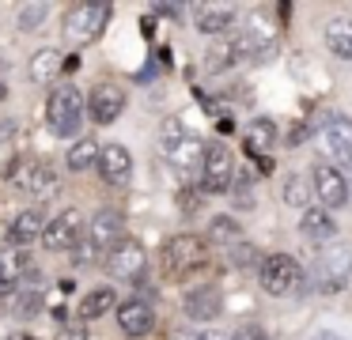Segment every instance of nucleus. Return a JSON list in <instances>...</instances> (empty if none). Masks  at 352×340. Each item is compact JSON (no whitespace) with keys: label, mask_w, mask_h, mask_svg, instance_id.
<instances>
[{"label":"nucleus","mask_w":352,"mask_h":340,"mask_svg":"<svg viewBox=\"0 0 352 340\" xmlns=\"http://www.w3.org/2000/svg\"><path fill=\"white\" fill-rule=\"evenodd\" d=\"M231 264H235V269H258V264H261V253L250 246V242L239 238L235 246H231Z\"/></svg>","instance_id":"29"},{"label":"nucleus","mask_w":352,"mask_h":340,"mask_svg":"<svg viewBox=\"0 0 352 340\" xmlns=\"http://www.w3.org/2000/svg\"><path fill=\"white\" fill-rule=\"evenodd\" d=\"M314 276H318L322 291H341L352 280V246L344 242H329L314 261Z\"/></svg>","instance_id":"4"},{"label":"nucleus","mask_w":352,"mask_h":340,"mask_svg":"<svg viewBox=\"0 0 352 340\" xmlns=\"http://www.w3.org/2000/svg\"><path fill=\"white\" fill-rule=\"evenodd\" d=\"M163 155L178 174H197L201 163H205V144L193 133H186L178 121H170L167 133H163Z\"/></svg>","instance_id":"3"},{"label":"nucleus","mask_w":352,"mask_h":340,"mask_svg":"<svg viewBox=\"0 0 352 340\" xmlns=\"http://www.w3.org/2000/svg\"><path fill=\"white\" fill-rule=\"evenodd\" d=\"M57 340H87V332L80 325H65V329H57Z\"/></svg>","instance_id":"33"},{"label":"nucleus","mask_w":352,"mask_h":340,"mask_svg":"<svg viewBox=\"0 0 352 340\" xmlns=\"http://www.w3.org/2000/svg\"><path fill=\"white\" fill-rule=\"evenodd\" d=\"M84 110H87V117L99 121V125H114L125 110V91L114 87V83H99V87H91Z\"/></svg>","instance_id":"10"},{"label":"nucleus","mask_w":352,"mask_h":340,"mask_svg":"<svg viewBox=\"0 0 352 340\" xmlns=\"http://www.w3.org/2000/svg\"><path fill=\"white\" fill-rule=\"evenodd\" d=\"M12 340H31V337H12Z\"/></svg>","instance_id":"37"},{"label":"nucleus","mask_w":352,"mask_h":340,"mask_svg":"<svg viewBox=\"0 0 352 340\" xmlns=\"http://www.w3.org/2000/svg\"><path fill=\"white\" fill-rule=\"evenodd\" d=\"M99 174L102 181H110V185H125V181L133 178V155L122 148V144H102L99 148Z\"/></svg>","instance_id":"14"},{"label":"nucleus","mask_w":352,"mask_h":340,"mask_svg":"<svg viewBox=\"0 0 352 340\" xmlns=\"http://www.w3.org/2000/svg\"><path fill=\"white\" fill-rule=\"evenodd\" d=\"M258 280L269 295H292L303 284V269H299V261L288 253H269V257H261V264H258Z\"/></svg>","instance_id":"5"},{"label":"nucleus","mask_w":352,"mask_h":340,"mask_svg":"<svg viewBox=\"0 0 352 340\" xmlns=\"http://www.w3.org/2000/svg\"><path fill=\"white\" fill-rule=\"evenodd\" d=\"M42 227H46V216H42L38 208H27V212H19V216L12 219V227H8V242H12V246H27V242H38V238H42Z\"/></svg>","instance_id":"20"},{"label":"nucleus","mask_w":352,"mask_h":340,"mask_svg":"<svg viewBox=\"0 0 352 340\" xmlns=\"http://www.w3.org/2000/svg\"><path fill=\"white\" fill-rule=\"evenodd\" d=\"M208 238L223 242V246H235V242L243 238V231H239V223L231 216H216L212 223H208Z\"/></svg>","instance_id":"27"},{"label":"nucleus","mask_w":352,"mask_h":340,"mask_svg":"<svg viewBox=\"0 0 352 340\" xmlns=\"http://www.w3.org/2000/svg\"><path fill=\"white\" fill-rule=\"evenodd\" d=\"M19 264H23V257H12V253H0V287H12L16 284V276L23 269H19Z\"/></svg>","instance_id":"31"},{"label":"nucleus","mask_w":352,"mask_h":340,"mask_svg":"<svg viewBox=\"0 0 352 340\" xmlns=\"http://www.w3.org/2000/svg\"><path fill=\"white\" fill-rule=\"evenodd\" d=\"M299 231H303V238H311L314 246H329V242L337 238V223H333V216H329L326 208H303Z\"/></svg>","instance_id":"17"},{"label":"nucleus","mask_w":352,"mask_h":340,"mask_svg":"<svg viewBox=\"0 0 352 340\" xmlns=\"http://www.w3.org/2000/svg\"><path fill=\"white\" fill-rule=\"evenodd\" d=\"M42 246L54 249V253H61V249H72L80 242V216L76 212H61V216L46 219V227H42Z\"/></svg>","instance_id":"13"},{"label":"nucleus","mask_w":352,"mask_h":340,"mask_svg":"<svg viewBox=\"0 0 352 340\" xmlns=\"http://www.w3.org/2000/svg\"><path fill=\"white\" fill-rule=\"evenodd\" d=\"M118 329L129 337H148L155 329V314L144 299H125L118 302Z\"/></svg>","instance_id":"15"},{"label":"nucleus","mask_w":352,"mask_h":340,"mask_svg":"<svg viewBox=\"0 0 352 340\" xmlns=\"http://www.w3.org/2000/svg\"><path fill=\"white\" fill-rule=\"evenodd\" d=\"M197 264H205V238H197V234H175L163 246V272L167 276H186Z\"/></svg>","instance_id":"6"},{"label":"nucleus","mask_w":352,"mask_h":340,"mask_svg":"<svg viewBox=\"0 0 352 340\" xmlns=\"http://www.w3.org/2000/svg\"><path fill=\"white\" fill-rule=\"evenodd\" d=\"M182 310H186V317H193V321H212V317H220V310H223L220 291H216V287H193V291L186 295Z\"/></svg>","instance_id":"18"},{"label":"nucleus","mask_w":352,"mask_h":340,"mask_svg":"<svg viewBox=\"0 0 352 340\" xmlns=\"http://www.w3.org/2000/svg\"><path fill=\"white\" fill-rule=\"evenodd\" d=\"M46 125L61 140L76 136V128L84 125V95L76 87H54L46 102Z\"/></svg>","instance_id":"2"},{"label":"nucleus","mask_w":352,"mask_h":340,"mask_svg":"<svg viewBox=\"0 0 352 340\" xmlns=\"http://www.w3.org/2000/svg\"><path fill=\"white\" fill-rule=\"evenodd\" d=\"M284 201H288V208H307V201H311V181L299 178V174H288L284 178Z\"/></svg>","instance_id":"26"},{"label":"nucleus","mask_w":352,"mask_h":340,"mask_svg":"<svg viewBox=\"0 0 352 340\" xmlns=\"http://www.w3.org/2000/svg\"><path fill=\"white\" fill-rule=\"evenodd\" d=\"M311 193L318 196V204L322 208H344L349 204V178H344L337 166H329V163H318L311 170Z\"/></svg>","instance_id":"9"},{"label":"nucleus","mask_w":352,"mask_h":340,"mask_svg":"<svg viewBox=\"0 0 352 340\" xmlns=\"http://www.w3.org/2000/svg\"><path fill=\"white\" fill-rule=\"evenodd\" d=\"M144 264H148V253L137 238H122L107 253V269L114 272L118 280H137L140 272H144Z\"/></svg>","instance_id":"11"},{"label":"nucleus","mask_w":352,"mask_h":340,"mask_svg":"<svg viewBox=\"0 0 352 340\" xmlns=\"http://www.w3.org/2000/svg\"><path fill=\"white\" fill-rule=\"evenodd\" d=\"M4 310H8V314H16V317H31V314H38V310H42V295L38 291H16Z\"/></svg>","instance_id":"28"},{"label":"nucleus","mask_w":352,"mask_h":340,"mask_svg":"<svg viewBox=\"0 0 352 340\" xmlns=\"http://www.w3.org/2000/svg\"><path fill=\"white\" fill-rule=\"evenodd\" d=\"M76 68H80V57H76V53H72V57H65V72H76Z\"/></svg>","instance_id":"35"},{"label":"nucleus","mask_w":352,"mask_h":340,"mask_svg":"<svg viewBox=\"0 0 352 340\" xmlns=\"http://www.w3.org/2000/svg\"><path fill=\"white\" fill-rule=\"evenodd\" d=\"M322 38H326L333 57L352 60V19L349 15H333V19L326 23V30H322Z\"/></svg>","instance_id":"22"},{"label":"nucleus","mask_w":352,"mask_h":340,"mask_svg":"<svg viewBox=\"0 0 352 340\" xmlns=\"http://www.w3.org/2000/svg\"><path fill=\"white\" fill-rule=\"evenodd\" d=\"M4 95H8V91H4V83H0V98H4Z\"/></svg>","instance_id":"36"},{"label":"nucleus","mask_w":352,"mask_h":340,"mask_svg":"<svg viewBox=\"0 0 352 340\" xmlns=\"http://www.w3.org/2000/svg\"><path fill=\"white\" fill-rule=\"evenodd\" d=\"M19 185H23L34 201H50V196L61 193V174H57L50 163H34V166H27V174L19 178Z\"/></svg>","instance_id":"16"},{"label":"nucleus","mask_w":352,"mask_h":340,"mask_svg":"<svg viewBox=\"0 0 352 340\" xmlns=\"http://www.w3.org/2000/svg\"><path fill=\"white\" fill-rule=\"evenodd\" d=\"M95 163H99V140L95 136H80L69 148V170H87Z\"/></svg>","instance_id":"25"},{"label":"nucleus","mask_w":352,"mask_h":340,"mask_svg":"<svg viewBox=\"0 0 352 340\" xmlns=\"http://www.w3.org/2000/svg\"><path fill=\"white\" fill-rule=\"evenodd\" d=\"M125 238V216L114 208H102L91 216V223H87V242H91L95 249H114L118 242Z\"/></svg>","instance_id":"12"},{"label":"nucleus","mask_w":352,"mask_h":340,"mask_svg":"<svg viewBox=\"0 0 352 340\" xmlns=\"http://www.w3.org/2000/svg\"><path fill=\"white\" fill-rule=\"evenodd\" d=\"M46 15H50V8H46V4H27L23 12H19V30H23V34L38 30L42 23H46Z\"/></svg>","instance_id":"30"},{"label":"nucleus","mask_w":352,"mask_h":340,"mask_svg":"<svg viewBox=\"0 0 352 340\" xmlns=\"http://www.w3.org/2000/svg\"><path fill=\"white\" fill-rule=\"evenodd\" d=\"M318 144H322V151L333 159V166H352V117L333 113L329 121H322Z\"/></svg>","instance_id":"8"},{"label":"nucleus","mask_w":352,"mask_h":340,"mask_svg":"<svg viewBox=\"0 0 352 340\" xmlns=\"http://www.w3.org/2000/svg\"><path fill=\"white\" fill-rule=\"evenodd\" d=\"M311 340H344V337H341V332H333V329H318Z\"/></svg>","instance_id":"34"},{"label":"nucleus","mask_w":352,"mask_h":340,"mask_svg":"<svg viewBox=\"0 0 352 340\" xmlns=\"http://www.w3.org/2000/svg\"><path fill=\"white\" fill-rule=\"evenodd\" d=\"M114 299H118L114 287H91V291L80 299V317H84V321H95V317H102L114 306Z\"/></svg>","instance_id":"24"},{"label":"nucleus","mask_w":352,"mask_h":340,"mask_svg":"<svg viewBox=\"0 0 352 340\" xmlns=\"http://www.w3.org/2000/svg\"><path fill=\"white\" fill-rule=\"evenodd\" d=\"M201 196H205L201 189H182V193H178V208H182L186 216H190V212H197V208H201Z\"/></svg>","instance_id":"32"},{"label":"nucleus","mask_w":352,"mask_h":340,"mask_svg":"<svg viewBox=\"0 0 352 340\" xmlns=\"http://www.w3.org/2000/svg\"><path fill=\"white\" fill-rule=\"evenodd\" d=\"M273 144H276V125L269 117H254L250 125H246V151H250V155L265 159Z\"/></svg>","instance_id":"23"},{"label":"nucleus","mask_w":352,"mask_h":340,"mask_svg":"<svg viewBox=\"0 0 352 340\" xmlns=\"http://www.w3.org/2000/svg\"><path fill=\"white\" fill-rule=\"evenodd\" d=\"M61 72H65V53L61 49H38L31 57V65H27V76H31L34 83H42V87L54 83Z\"/></svg>","instance_id":"21"},{"label":"nucleus","mask_w":352,"mask_h":340,"mask_svg":"<svg viewBox=\"0 0 352 340\" xmlns=\"http://www.w3.org/2000/svg\"><path fill=\"white\" fill-rule=\"evenodd\" d=\"M235 23V8L231 4H197L193 8V27L201 34H223Z\"/></svg>","instance_id":"19"},{"label":"nucleus","mask_w":352,"mask_h":340,"mask_svg":"<svg viewBox=\"0 0 352 340\" xmlns=\"http://www.w3.org/2000/svg\"><path fill=\"white\" fill-rule=\"evenodd\" d=\"M235 185V155L223 144L205 148V163H201V193H228Z\"/></svg>","instance_id":"7"},{"label":"nucleus","mask_w":352,"mask_h":340,"mask_svg":"<svg viewBox=\"0 0 352 340\" xmlns=\"http://www.w3.org/2000/svg\"><path fill=\"white\" fill-rule=\"evenodd\" d=\"M110 12L114 8L107 0H84V4H72L69 15H65V34H69L72 45H91L102 38L110 23Z\"/></svg>","instance_id":"1"}]
</instances>
